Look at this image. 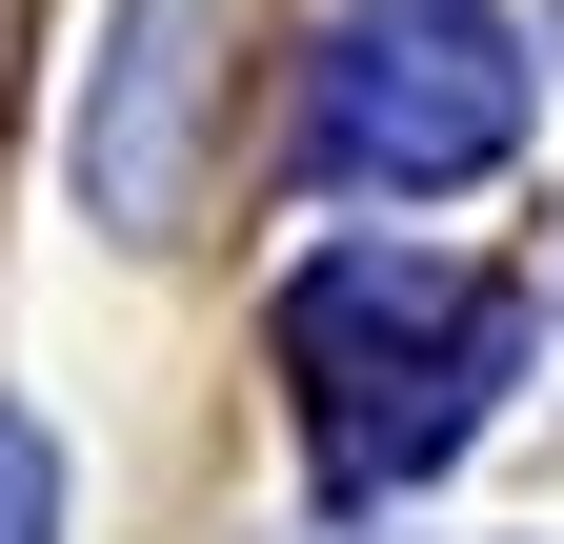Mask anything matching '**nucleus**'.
Masks as SVG:
<instances>
[{
  "instance_id": "1",
  "label": "nucleus",
  "mask_w": 564,
  "mask_h": 544,
  "mask_svg": "<svg viewBox=\"0 0 564 544\" xmlns=\"http://www.w3.org/2000/svg\"><path fill=\"white\" fill-rule=\"evenodd\" d=\"M505 363H524V303L464 283V262H303V283H282V383H303L343 504L423 485V464L484 424Z\"/></svg>"
},
{
  "instance_id": "3",
  "label": "nucleus",
  "mask_w": 564,
  "mask_h": 544,
  "mask_svg": "<svg viewBox=\"0 0 564 544\" xmlns=\"http://www.w3.org/2000/svg\"><path fill=\"white\" fill-rule=\"evenodd\" d=\"M202 21H223V0H121L101 121H82V182H101V222H182V121H202Z\"/></svg>"
},
{
  "instance_id": "2",
  "label": "nucleus",
  "mask_w": 564,
  "mask_h": 544,
  "mask_svg": "<svg viewBox=\"0 0 564 544\" xmlns=\"http://www.w3.org/2000/svg\"><path fill=\"white\" fill-rule=\"evenodd\" d=\"M505 121H524V81H505V41H484V0H423V21L383 41H343V81H323V162L343 182H484L505 162Z\"/></svg>"
},
{
  "instance_id": "4",
  "label": "nucleus",
  "mask_w": 564,
  "mask_h": 544,
  "mask_svg": "<svg viewBox=\"0 0 564 544\" xmlns=\"http://www.w3.org/2000/svg\"><path fill=\"white\" fill-rule=\"evenodd\" d=\"M41 524H61V464H41L21 403H0V544H41Z\"/></svg>"
}]
</instances>
